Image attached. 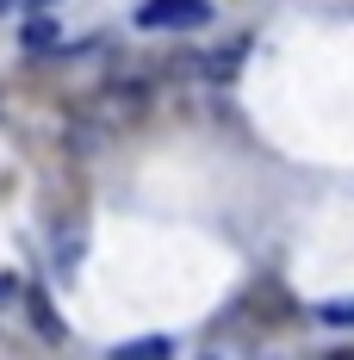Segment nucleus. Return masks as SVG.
<instances>
[{
	"mask_svg": "<svg viewBox=\"0 0 354 360\" xmlns=\"http://www.w3.org/2000/svg\"><path fill=\"white\" fill-rule=\"evenodd\" d=\"M143 112H149V75H118V81H106V94H100V118L106 124H137Z\"/></svg>",
	"mask_w": 354,
	"mask_h": 360,
	"instance_id": "nucleus-1",
	"label": "nucleus"
},
{
	"mask_svg": "<svg viewBox=\"0 0 354 360\" xmlns=\"http://www.w3.org/2000/svg\"><path fill=\"white\" fill-rule=\"evenodd\" d=\"M212 19V0H143L137 25L143 32H180V25H206Z\"/></svg>",
	"mask_w": 354,
	"mask_h": 360,
	"instance_id": "nucleus-2",
	"label": "nucleus"
},
{
	"mask_svg": "<svg viewBox=\"0 0 354 360\" xmlns=\"http://www.w3.org/2000/svg\"><path fill=\"white\" fill-rule=\"evenodd\" d=\"M25 317H32V329L44 335V342H63V335H69L63 311L50 304V292H44V286H32V292H25Z\"/></svg>",
	"mask_w": 354,
	"mask_h": 360,
	"instance_id": "nucleus-3",
	"label": "nucleus"
},
{
	"mask_svg": "<svg viewBox=\"0 0 354 360\" xmlns=\"http://www.w3.org/2000/svg\"><path fill=\"white\" fill-rule=\"evenodd\" d=\"M243 56H248V37H236V44H224V50H212V56L199 63V75H206L212 87H230V81H236V69H243Z\"/></svg>",
	"mask_w": 354,
	"mask_h": 360,
	"instance_id": "nucleus-4",
	"label": "nucleus"
},
{
	"mask_svg": "<svg viewBox=\"0 0 354 360\" xmlns=\"http://www.w3.org/2000/svg\"><path fill=\"white\" fill-rule=\"evenodd\" d=\"M168 354H175L168 335H137V342H118L112 348V360H168Z\"/></svg>",
	"mask_w": 354,
	"mask_h": 360,
	"instance_id": "nucleus-5",
	"label": "nucleus"
},
{
	"mask_svg": "<svg viewBox=\"0 0 354 360\" xmlns=\"http://www.w3.org/2000/svg\"><path fill=\"white\" fill-rule=\"evenodd\" d=\"M56 44H63V25H56L50 13H37L32 25H25V50H32V56H44V50H56Z\"/></svg>",
	"mask_w": 354,
	"mask_h": 360,
	"instance_id": "nucleus-6",
	"label": "nucleus"
},
{
	"mask_svg": "<svg viewBox=\"0 0 354 360\" xmlns=\"http://www.w3.org/2000/svg\"><path fill=\"white\" fill-rule=\"evenodd\" d=\"M248 304H261V311H267V317H280V323L292 317V298H286V292L274 286V280H261V286L248 292Z\"/></svg>",
	"mask_w": 354,
	"mask_h": 360,
	"instance_id": "nucleus-7",
	"label": "nucleus"
},
{
	"mask_svg": "<svg viewBox=\"0 0 354 360\" xmlns=\"http://www.w3.org/2000/svg\"><path fill=\"white\" fill-rule=\"evenodd\" d=\"M323 323H354V298H336V304H317Z\"/></svg>",
	"mask_w": 354,
	"mask_h": 360,
	"instance_id": "nucleus-8",
	"label": "nucleus"
},
{
	"mask_svg": "<svg viewBox=\"0 0 354 360\" xmlns=\"http://www.w3.org/2000/svg\"><path fill=\"white\" fill-rule=\"evenodd\" d=\"M329 360H354V348H336V354H329Z\"/></svg>",
	"mask_w": 354,
	"mask_h": 360,
	"instance_id": "nucleus-9",
	"label": "nucleus"
},
{
	"mask_svg": "<svg viewBox=\"0 0 354 360\" xmlns=\"http://www.w3.org/2000/svg\"><path fill=\"white\" fill-rule=\"evenodd\" d=\"M6 6H13V0H0V19H6Z\"/></svg>",
	"mask_w": 354,
	"mask_h": 360,
	"instance_id": "nucleus-10",
	"label": "nucleus"
},
{
	"mask_svg": "<svg viewBox=\"0 0 354 360\" xmlns=\"http://www.w3.org/2000/svg\"><path fill=\"white\" fill-rule=\"evenodd\" d=\"M37 6H50V0H37Z\"/></svg>",
	"mask_w": 354,
	"mask_h": 360,
	"instance_id": "nucleus-11",
	"label": "nucleus"
}]
</instances>
